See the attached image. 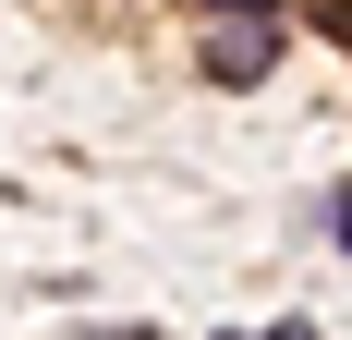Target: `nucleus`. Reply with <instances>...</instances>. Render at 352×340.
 <instances>
[{"instance_id":"nucleus-1","label":"nucleus","mask_w":352,"mask_h":340,"mask_svg":"<svg viewBox=\"0 0 352 340\" xmlns=\"http://www.w3.org/2000/svg\"><path fill=\"white\" fill-rule=\"evenodd\" d=\"M267 61H280V12H219L207 25V73L219 85H267Z\"/></svg>"},{"instance_id":"nucleus-2","label":"nucleus","mask_w":352,"mask_h":340,"mask_svg":"<svg viewBox=\"0 0 352 340\" xmlns=\"http://www.w3.org/2000/svg\"><path fill=\"white\" fill-rule=\"evenodd\" d=\"M328 243H352V182H340V195H328Z\"/></svg>"},{"instance_id":"nucleus-3","label":"nucleus","mask_w":352,"mask_h":340,"mask_svg":"<svg viewBox=\"0 0 352 340\" xmlns=\"http://www.w3.org/2000/svg\"><path fill=\"white\" fill-rule=\"evenodd\" d=\"M207 340H316V328H207Z\"/></svg>"},{"instance_id":"nucleus-4","label":"nucleus","mask_w":352,"mask_h":340,"mask_svg":"<svg viewBox=\"0 0 352 340\" xmlns=\"http://www.w3.org/2000/svg\"><path fill=\"white\" fill-rule=\"evenodd\" d=\"M219 12H280V0H219Z\"/></svg>"}]
</instances>
